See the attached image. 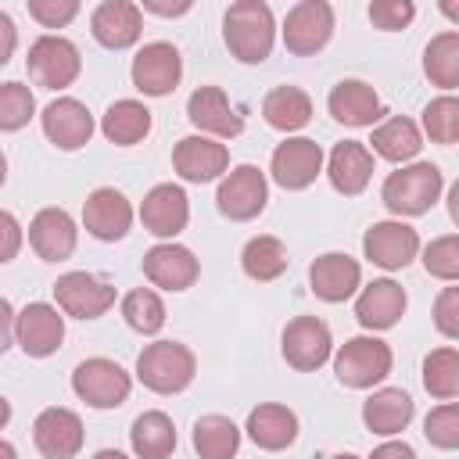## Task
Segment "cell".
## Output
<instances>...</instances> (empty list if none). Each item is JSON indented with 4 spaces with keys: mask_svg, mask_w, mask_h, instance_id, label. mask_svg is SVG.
Instances as JSON below:
<instances>
[{
    "mask_svg": "<svg viewBox=\"0 0 459 459\" xmlns=\"http://www.w3.org/2000/svg\"><path fill=\"white\" fill-rule=\"evenodd\" d=\"M222 39L230 54L244 65H262L276 39V22L269 4L262 0H237L222 14Z\"/></svg>",
    "mask_w": 459,
    "mask_h": 459,
    "instance_id": "1",
    "label": "cell"
},
{
    "mask_svg": "<svg viewBox=\"0 0 459 459\" xmlns=\"http://www.w3.org/2000/svg\"><path fill=\"white\" fill-rule=\"evenodd\" d=\"M441 186H445V179H441L437 165L412 161V165H405V169H398L384 179L380 197H384L391 215H423L441 197Z\"/></svg>",
    "mask_w": 459,
    "mask_h": 459,
    "instance_id": "2",
    "label": "cell"
},
{
    "mask_svg": "<svg viewBox=\"0 0 459 459\" xmlns=\"http://www.w3.org/2000/svg\"><path fill=\"white\" fill-rule=\"evenodd\" d=\"M194 373H197V359L179 341H154L136 359V380L158 394H176L190 387Z\"/></svg>",
    "mask_w": 459,
    "mask_h": 459,
    "instance_id": "3",
    "label": "cell"
},
{
    "mask_svg": "<svg viewBox=\"0 0 459 459\" xmlns=\"http://www.w3.org/2000/svg\"><path fill=\"white\" fill-rule=\"evenodd\" d=\"M25 68H29V79L43 90H65L79 79L82 72V57H79V47L65 36H39L32 47H29V57H25Z\"/></svg>",
    "mask_w": 459,
    "mask_h": 459,
    "instance_id": "4",
    "label": "cell"
},
{
    "mask_svg": "<svg viewBox=\"0 0 459 459\" xmlns=\"http://www.w3.org/2000/svg\"><path fill=\"white\" fill-rule=\"evenodd\" d=\"M391 344L380 337H351L333 355V373L344 387H373L391 373Z\"/></svg>",
    "mask_w": 459,
    "mask_h": 459,
    "instance_id": "5",
    "label": "cell"
},
{
    "mask_svg": "<svg viewBox=\"0 0 459 459\" xmlns=\"http://www.w3.org/2000/svg\"><path fill=\"white\" fill-rule=\"evenodd\" d=\"M129 373L111 359H86L72 373V391L93 409H115L129 398Z\"/></svg>",
    "mask_w": 459,
    "mask_h": 459,
    "instance_id": "6",
    "label": "cell"
},
{
    "mask_svg": "<svg viewBox=\"0 0 459 459\" xmlns=\"http://www.w3.org/2000/svg\"><path fill=\"white\" fill-rule=\"evenodd\" d=\"M333 36V7L326 0H301L287 11L283 22V47L298 57L323 50Z\"/></svg>",
    "mask_w": 459,
    "mask_h": 459,
    "instance_id": "7",
    "label": "cell"
},
{
    "mask_svg": "<svg viewBox=\"0 0 459 459\" xmlns=\"http://www.w3.org/2000/svg\"><path fill=\"white\" fill-rule=\"evenodd\" d=\"M133 86L147 97H169L176 86H179V75H183V57L172 43L165 39H154V43H143L133 57Z\"/></svg>",
    "mask_w": 459,
    "mask_h": 459,
    "instance_id": "8",
    "label": "cell"
},
{
    "mask_svg": "<svg viewBox=\"0 0 459 459\" xmlns=\"http://www.w3.org/2000/svg\"><path fill=\"white\" fill-rule=\"evenodd\" d=\"M265 201H269V183L258 165H237L230 176H222V183L215 190L219 212L233 222H247V219L262 215Z\"/></svg>",
    "mask_w": 459,
    "mask_h": 459,
    "instance_id": "9",
    "label": "cell"
},
{
    "mask_svg": "<svg viewBox=\"0 0 459 459\" xmlns=\"http://www.w3.org/2000/svg\"><path fill=\"white\" fill-rule=\"evenodd\" d=\"M333 351V337H330V326L319 319V316H294L283 330V359L287 366L301 369V373H312L319 369Z\"/></svg>",
    "mask_w": 459,
    "mask_h": 459,
    "instance_id": "10",
    "label": "cell"
},
{
    "mask_svg": "<svg viewBox=\"0 0 459 459\" xmlns=\"http://www.w3.org/2000/svg\"><path fill=\"white\" fill-rule=\"evenodd\" d=\"M54 301L65 316L75 319H97L115 305V287L90 276V273H65L54 283Z\"/></svg>",
    "mask_w": 459,
    "mask_h": 459,
    "instance_id": "11",
    "label": "cell"
},
{
    "mask_svg": "<svg viewBox=\"0 0 459 459\" xmlns=\"http://www.w3.org/2000/svg\"><path fill=\"white\" fill-rule=\"evenodd\" d=\"M14 341L22 344L25 355L32 359H47L61 348L65 341V316H57L54 305L47 301H32L14 316Z\"/></svg>",
    "mask_w": 459,
    "mask_h": 459,
    "instance_id": "12",
    "label": "cell"
},
{
    "mask_svg": "<svg viewBox=\"0 0 459 459\" xmlns=\"http://www.w3.org/2000/svg\"><path fill=\"white\" fill-rule=\"evenodd\" d=\"M82 437H86L82 434V420L65 405L43 409L36 416V423H32V441H36L43 459H72V455H79Z\"/></svg>",
    "mask_w": 459,
    "mask_h": 459,
    "instance_id": "13",
    "label": "cell"
},
{
    "mask_svg": "<svg viewBox=\"0 0 459 459\" xmlns=\"http://www.w3.org/2000/svg\"><path fill=\"white\" fill-rule=\"evenodd\" d=\"M319 169H323V147L308 136L283 140L269 161V172L283 190H305L308 183H316Z\"/></svg>",
    "mask_w": 459,
    "mask_h": 459,
    "instance_id": "14",
    "label": "cell"
},
{
    "mask_svg": "<svg viewBox=\"0 0 459 459\" xmlns=\"http://www.w3.org/2000/svg\"><path fill=\"white\" fill-rule=\"evenodd\" d=\"M90 32L108 50H126L143 32V11L133 0H104L90 14Z\"/></svg>",
    "mask_w": 459,
    "mask_h": 459,
    "instance_id": "15",
    "label": "cell"
},
{
    "mask_svg": "<svg viewBox=\"0 0 459 459\" xmlns=\"http://www.w3.org/2000/svg\"><path fill=\"white\" fill-rule=\"evenodd\" d=\"M362 251L373 265H384V269H405L416 251H420V233L405 222H373L362 237Z\"/></svg>",
    "mask_w": 459,
    "mask_h": 459,
    "instance_id": "16",
    "label": "cell"
},
{
    "mask_svg": "<svg viewBox=\"0 0 459 459\" xmlns=\"http://www.w3.org/2000/svg\"><path fill=\"white\" fill-rule=\"evenodd\" d=\"M39 118H43L47 140H50L54 147H61V151H79V147L90 143V136H93V115H90V108H86L82 100H75V97H57V100H50Z\"/></svg>",
    "mask_w": 459,
    "mask_h": 459,
    "instance_id": "17",
    "label": "cell"
},
{
    "mask_svg": "<svg viewBox=\"0 0 459 459\" xmlns=\"http://www.w3.org/2000/svg\"><path fill=\"white\" fill-rule=\"evenodd\" d=\"M82 226L90 237L97 240H122L133 226V204L122 190L115 186H100L86 197L82 204Z\"/></svg>",
    "mask_w": 459,
    "mask_h": 459,
    "instance_id": "18",
    "label": "cell"
},
{
    "mask_svg": "<svg viewBox=\"0 0 459 459\" xmlns=\"http://www.w3.org/2000/svg\"><path fill=\"white\" fill-rule=\"evenodd\" d=\"M172 169L186 183H208L230 169V151L212 136H183L172 151Z\"/></svg>",
    "mask_w": 459,
    "mask_h": 459,
    "instance_id": "19",
    "label": "cell"
},
{
    "mask_svg": "<svg viewBox=\"0 0 459 459\" xmlns=\"http://www.w3.org/2000/svg\"><path fill=\"white\" fill-rule=\"evenodd\" d=\"M308 283H312V294H316V298L337 305V301H348V298L359 290L362 269H359V262H355L351 255H344V251H326V255H319V258L312 262Z\"/></svg>",
    "mask_w": 459,
    "mask_h": 459,
    "instance_id": "20",
    "label": "cell"
},
{
    "mask_svg": "<svg viewBox=\"0 0 459 459\" xmlns=\"http://www.w3.org/2000/svg\"><path fill=\"white\" fill-rule=\"evenodd\" d=\"M140 219H143V230L154 233V237H176V233H183L186 230V219H190V201H186L183 186L158 183L143 197Z\"/></svg>",
    "mask_w": 459,
    "mask_h": 459,
    "instance_id": "21",
    "label": "cell"
},
{
    "mask_svg": "<svg viewBox=\"0 0 459 459\" xmlns=\"http://www.w3.org/2000/svg\"><path fill=\"white\" fill-rule=\"evenodd\" d=\"M75 240H79L75 219L65 208H43L29 222V244L43 262H65L75 251Z\"/></svg>",
    "mask_w": 459,
    "mask_h": 459,
    "instance_id": "22",
    "label": "cell"
},
{
    "mask_svg": "<svg viewBox=\"0 0 459 459\" xmlns=\"http://www.w3.org/2000/svg\"><path fill=\"white\" fill-rule=\"evenodd\" d=\"M201 265L190 247L183 244H154L143 255V276L161 290H186L197 280Z\"/></svg>",
    "mask_w": 459,
    "mask_h": 459,
    "instance_id": "23",
    "label": "cell"
},
{
    "mask_svg": "<svg viewBox=\"0 0 459 459\" xmlns=\"http://www.w3.org/2000/svg\"><path fill=\"white\" fill-rule=\"evenodd\" d=\"M186 118L212 136H240L244 133V118L233 111V104L226 100L222 86H197L186 100Z\"/></svg>",
    "mask_w": 459,
    "mask_h": 459,
    "instance_id": "24",
    "label": "cell"
},
{
    "mask_svg": "<svg viewBox=\"0 0 459 459\" xmlns=\"http://www.w3.org/2000/svg\"><path fill=\"white\" fill-rule=\"evenodd\" d=\"M326 108H330V115H333L341 126H351V129L373 126V122L384 115V104H380L377 90H373L369 82H362V79H341V82L330 90Z\"/></svg>",
    "mask_w": 459,
    "mask_h": 459,
    "instance_id": "25",
    "label": "cell"
},
{
    "mask_svg": "<svg viewBox=\"0 0 459 459\" xmlns=\"http://www.w3.org/2000/svg\"><path fill=\"white\" fill-rule=\"evenodd\" d=\"M326 176H330V183H333L337 194H344V197L362 194V190L369 186V179H373V154H369V147L359 143V140L337 143V147L330 151Z\"/></svg>",
    "mask_w": 459,
    "mask_h": 459,
    "instance_id": "26",
    "label": "cell"
},
{
    "mask_svg": "<svg viewBox=\"0 0 459 459\" xmlns=\"http://www.w3.org/2000/svg\"><path fill=\"white\" fill-rule=\"evenodd\" d=\"M405 290L394 280H373L369 287H362L359 301H355V319L366 330H391L402 312H405Z\"/></svg>",
    "mask_w": 459,
    "mask_h": 459,
    "instance_id": "27",
    "label": "cell"
},
{
    "mask_svg": "<svg viewBox=\"0 0 459 459\" xmlns=\"http://www.w3.org/2000/svg\"><path fill=\"white\" fill-rule=\"evenodd\" d=\"M247 437L265 448V452H280L287 445H294L298 437V416L287 409V405H276V402H265L258 409L247 412Z\"/></svg>",
    "mask_w": 459,
    "mask_h": 459,
    "instance_id": "28",
    "label": "cell"
},
{
    "mask_svg": "<svg viewBox=\"0 0 459 459\" xmlns=\"http://www.w3.org/2000/svg\"><path fill=\"white\" fill-rule=\"evenodd\" d=\"M362 420H366V427L373 434H384V437L402 434L409 427V420H412V398L402 387H380V391H373L366 398Z\"/></svg>",
    "mask_w": 459,
    "mask_h": 459,
    "instance_id": "29",
    "label": "cell"
},
{
    "mask_svg": "<svg viewBox=\"0 0 459 459\" xmlns=\"http://www.w3.org/2000/svg\"><path fill=\"white\" fill-rule=\"evenodd\" d=\"M262 118L280 133L305 129L312 118V97L301 86H276L262 100Z\"/></svg>",
    "mask_w": 459,
    "mask_h": 459,
    "instance_id": "30",
    "label": "cell"
},
{
    "mask_svg": "<svg viewBox=\"0 0 459 459\" xmlns=\"http://www.w3.org/2000/svg\"><path fill=\"white\" fill-rule=\"evenodd\" d=\"M129 445L140 459H169L176 452V427L165 412L151 409V412H140L133 420V430H129Z\"/></svg>",
    "mask_w": 459,
    "mask_h": 459,
    "instance_id": "31",
    "label": "cell"
},
{
    "mask_svg": "<svg viewBox=\"0 0 459 459\" xmlns=\"http://www.w3.org/2000/svg\"><path fill=\"white\" fill-rule=\"evenodd\" d=\"M240 448V427L230 416L208 412L194 423V452L201 459H233Z\"/></svg>",
    "mask_w": 459,
    "mask_h": 459,
    "instance_id": "32",
    "label": "cell"
},
{
    "mask_svg": "<svg viewBox=\"0 0 459 459\" xmlns=\"http://www.w3.org/2000/svg\"><path fill=\"white\" fill-rule=\"evenodd\" d=\"M100 129L111 143L118 147H133L140 143L147 133H151V111L140 104V100H115L104 118H100Z\"/></svg>",
    "mask_w": 459,
    "mask_h": 459,
    "instance_id": "33",
    "label": "cell"
},
{
    "mask_svg": "<svg viewBox=\"0 0 459 459\" xmlns=\"http://www.w3.org/2000/svg\"><path fill=\"white\" fill-rule=\"evenodd\" d=\"M369 143H373V151H377L384 161H394V165L416 158L420 147H423L416 122H412V118H402V115H394V118H387L384 126H377Z\"/></svg>",
    "mask_w": 459,
    "mask_h": 459,
    "instance_id": "34",
    "label": "cell"
},
{
    "mask_svg": "<svg viewBox=\"0 0 459 459\" xmlns=\"http://www.w3.org/2000/svg\"><path fill=\"white\" fill-rule=\"evenodd\" d=\"M423 72L434 86L455 90L459 86V32H441L423 50Z\"/></svg>",
    "mask_w": 459,
    "mask_h": 459,
    "instance_id": "35",
    "label": "cell"
},
{
    "mask_svg": "<svg viewBox=\"0 0 459 459\" xmlns=\"http://www.w3.org/2000/svg\"><path fill=\"white\" fill-rule=\"evenodd\" d=\"M240 265L251 280L258 283H269L276 276H283L287 269V247L276 240V237H251L240 251Z\"/></svg>",
    "mask_w": 459,
    "mask_h": 459,
    "instance_id": "36",
    "label": "cell"
},
{
    "mask_svg": "<svg viewBox=\"0 0 459 459\" xmlns=\"http://www.w3.org/2000/svg\"><path fill=\"white\" fill-rule=\"evenodd\" d=\"M423 387L441 402H452L459 394V351L452 344L423 359Z\"/></svg>",
    "mask_w": 459,
    "mask_h": 459,
    "instance_id": "37",
    "label": "cell"
},
{
    "mask_svg": "<svg viewBox=\"0 0 459 459\" xmlns=\"http://www.w3.org/2000/svg\"><path fill=\"white\" fill-rule=\"evenodd\" d=\"M122 316L136 333H158L165 326V305L151 287H136L122 298Z\"/></svg>",
    "mask_w": 459,
    "mask_h": 459,
    "instance_id": "38",
    "label": "cell"
},
{
    "mask_svg": "<svg viewBox=\"0 0 459 459\" xmlns=\"http://www.w3.org/2000/svg\"><path fill=\"white\" fill-rule=\"evenodd\" d=\"M423 129L434 143H455L459 140V100L455 97H437L423 108Z\"/></svg>",
    "mask_w": 459,
    "mask_h": 459,
    "instance_id": "39",
    "label": "cell"
},
{
    "mask_svg": "<svg viewBox=\"0 0 459 459\" xmlns=\"http://www.w3.org/2000/svg\"><path fill=\"white\" fill-rule=\"evenodd\" d=\"M36 115V97L25 82H4L0 86V129L14 133L22 126H29V118Z\"/></svg>",
    "mask_w": 459,
    "mask_h": 459,
    "instance_id": "40",
    "label": "cell"
},
{
    "mask_svg": "<svg viewBox=\"0 0 459 459\" xmlns=\"http://www.w3.org/2000/svg\"><path fill=\"white\" fill-rule=\"evenodd\" d=\"M423 269L445 283L459 280V237L455 233H445V237H434L427 247H423Z\"/></svg>",
    "mask_w": 459,
    "mask_h": 459,
    "instance_id": "41",
    "label": "cell"
},
{
    "mask_svg": "<svg viewBox=\"0 0 459 459\" xmlns=\"http://www.w3.org/2000/svg\"><path fill=\"white\" fill-rule=\"evenodd\" d=\"M423 434L434 448H445V452L459 448V405L445 402V405L430 409L427 420H423Z\"/></svg>",
    "mask_w": 459,
    "mask_h": 459,
    "instance_id": "42",
    "label": "cell"
},
{
    "mask_svg": "<svg viewBox=\"0 0 459 459\" xmlns=\"http://www.w3.org/2000/svg\"><path fill=\"white\" fill-rule=\"evenodd\" d=\"M416 18V4L412 0H373L369 4V22L380 32H398Z\"/></svg>",
    "mask_w": 459,
    "mask_h": 459,
    "instance_id": "43",
    "label": "cell"
},
{
    "mask_svg": "<svg viewBox=\"0 0 459 459\" xmlns=\"http://www.w3.org/2000/svg\"><path fill=\"white\" fill-rule=\"evenodd\" d=\"M29 14L47 29H65L79 14V0H29Z\"/></svg>",
    "mask_w": 459,
    "mask_h": 459,
    "instance_id": "44",
    "label": "cell"
},
{
    "mask_svg": "<svg viewBox=\"0 0 459 459\" xmlns=\"http://www.w3.org/2000/svg\"><path fill=\"white\" fill-rule=\"evenodd\" d=\"M434 326H437L448 341L459 337V287H445V290L437 294V301H434Z\"/></svg>",
    "mask_w": 459,
    "mask_h": 459,
    "instance_id": "45",
    "label": "cell"
},
{
    "mask_svg": "<svg viewBox=\"0 0 459 459\" xmlns=\"http://www.w3.org/2000/svg\"><path fill=\"white\" fill-rule=\"evenodd\" d=\"M22 251V222L0 208V265L11 262Z\"/></svg>",
    "mask_w": 459,
    "mask_h": 459,
    "instance_id": "46",
    "label": "cell"
},
{
    "mask_svg": "<svg viewBox=\"0 0 459 459\" xmlns=\"http://www.w3.org/2000/svg\"><path fill=\"white\" fill-rule=\"evenodd\" d=\"M140 11H151L158 18H176V14H186L190 11V0H143L136 4Z\"/></svg>",
    "mask_w": 459,
    "mask_h": 459,
    "instance_id": "47",
    "label": "cell"
},
{
    "mask_svg": "<svg viewBox=\"0 0 459 459\" xmlns=\"http://www.w3.org/2000/svg\"><path fill=\"white\" fill-rule=\"evenodd\" d=\"M14 47H18V29H14L11 14H4V11H0V68L11 61Z\"/></svg>",
    "mask_w": 459,
    "mask_h": 459,
    "instance_id": "48",
    "label": "cell"
},
{
    "mask_svg": "<svg viewBox=\"0 0 459 459\" xmlns=\"http://www.w3.org/2000/svg\"><path fill=\"white\" fill-rule=\"evenodd\" d=\"M11 337H14V308L7 298H0V355L11 348Z\"/></svg>",
    "mask_w": 459,
    "mask_h": 459,
    "instance_id": "49",
    "label": "cell"
},
{
    "mask_svg": "<svg viewBox=\"0 0 459 459\" xmlns=\"http://www.w3.org/2000/svg\"><path fill=\"white\" fill-rule=\"evenodd\" d=\"M369 459H416V452H412V445H405V441H387V445L373 448Z\"/></svg>",
    "mask_w": 459,
    "mask_h": 459,
    "instance_id": "50",
    "label": "cell"
},
{
    "mask_svg": "<svg viewBox=\"0 0 459 459\" xmlns=\"http://www.w3.org/2000/svg\"><path fill=\"white\" fill-rule=\"evenodd\" d=\"M7 420H11V402H7L4 394H0V430L7 427Z\"/></svg>",
    "mask_w": 459,
    "mask_h": 459,
    "instance_id": "51",
    "label": "cell"
},
{
    "mask_svg": "<svg viewBox=\"0 0 459 459\" xmlns=\"http://www.w3.org/2000/svg\"><path fill=\"white\" fill-rule=\"evenodd\" d=\"M448 197H452V222H459V183L452 186V194H448Z\"/></svg>",
    "mask_w": 459,
    "mask_h": 459,
    "instance_id": "52",
    "label": "cell"
},
{
    "mask_svg": "<svg viewBox=\"0 0 459 459\" xmlns=\"http://www.w3.org/2000/svg\"><path fill=\"white\" fill-rule=\"evenodd\" d=\"M93 459H129V455H122L118 448H100V452H97Z\"/></svg>",
    "mask_w": 459,
    "mask_h": 459,
    "instance_id": "53",
    "label": "cell"
},
{
    "mask_svg": "<svg viewBox=\"0 0 459 459\" xmlns=\"http://www.w3.org/2000/svg\"><path fill=\"white\" fill-rule=\"evenodd\" d=\"M0 459H18L14 445H11V441H4V437H0Z\"/></svg>",
    "mask_w": 459,
    "mask_h": 459,
    "instance_id": "54",
    "label": "cell"
},
{
    "mask_svg": "<svg viewBox=\"0 0 459 459\" xmlns=\"http://www.w3.org/2000/svg\"><path fill=\"white\" fill-rule=\"evenodd\" d=\"M4 179H7V158H4V151H0V186H4Z\"/></svg>",
    "mask_w": 459,
    "mask_h": 459,
    "instance_id": "55",
    "label": "cell"
},
{
    "mask_svg": "<svg viewBox=\"0 0 459 459\" xmlns=\"http://www.w3.org/2000/svg\"><path fill=\"white\" fill-rule=\"evenodd\" d=\"M333 459H359V455H351V452H341V455H333Z\"/></svg>",
    "mask_w": 459,
    "mask_h": 459,
    "instance_id": "56",
    "label": "cell"
}]
</instances>
